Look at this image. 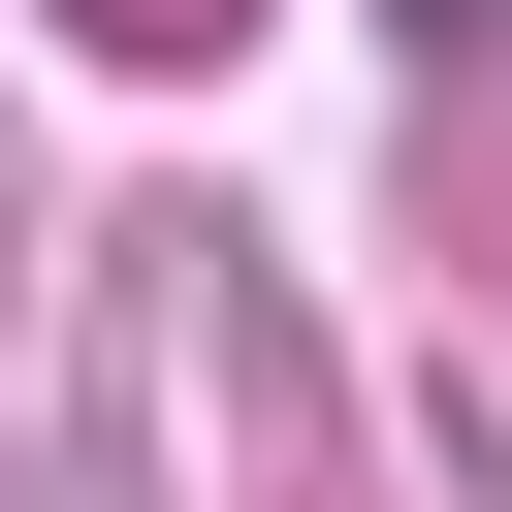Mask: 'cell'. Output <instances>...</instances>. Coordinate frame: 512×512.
<instances>
[{
	"instance_id": "obj_1",
	"label": "cell",
	"mask_w": 512,
	"mask_h": 512,
	"mask_svg": "<svg viewBox=\"0 0 512 512\" xmlns=\"http://www.w3.org/2000/svg\"><path fill=\"white\" fill-rule=\"evenodd\" d=\"M384 32H448V64H480V32H512V0H384Z\"/></svg>"
}]
</instances>
